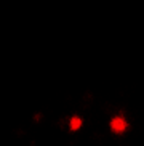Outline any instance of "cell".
Wrapping results in <instances>:
<instances>
[{
	"mask_svg": "<svg viewBox=\"0 0 144 146\" xmlns=\"http://www.w3.org/2000/svg\"><path fill=\"white\" fill-rule=\"evenodd\" d=\"M128 129H130V122H128L127 117L123 116H114L112 119L109 120V130L114 135H123V133H127Z\"/></svg>",
	"mask_w": 144,
	"mask_h": 146,
	"instance_id": "cell-1",
	"label": "cell"
},
{
	"mask_svg": "<svg viewBox=\"0 0 144 146\" xmlns=\"http://www.w3.org/2000/svg\"><path fill=\"white\" fill-rule=\"evenodd\" d=\"M67 127H69V132H72V133L80 132L83 129V119H82V116H77V114L71 116L69 117V122H67Z\"/></svg>",
	"mask_w": 144,
	"mask_h": 146,
	"instance_id": "cell-2",
	"label": "cell"
}]
</instances>
